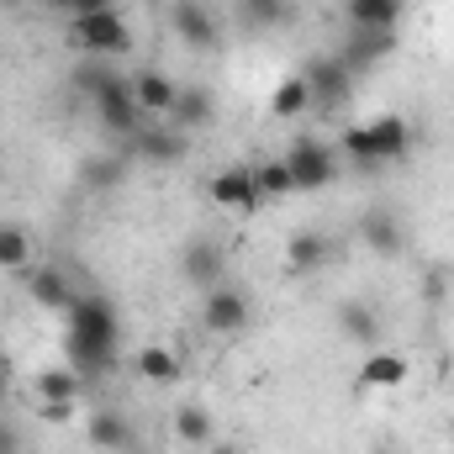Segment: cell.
<instances>
[{"label": "cell", "instance_id": "cell-18", "mask_svg": "<svg viewBox=\"0 0 454 454\" xmlns=\"http://www.w3.org/2000/svg\"><path fill=\"white\" fill-rule=\"evenodd\" d=\"M132 370L148 380V386H175L180 375H185V359L169 348V343H148V348H137V359H132Z\"/></svg>", "mask_w": 454, "mask_h": 454}, {"label": "cell", "instance_id": "cell-15", "mask_svg": "<svg viewBox=\"0 0 454 454\" xmlns=\"http://www.w3.org/2000/svg\"><path fill=\"white\" fill-rule=\"evenodd\" d=\"M364 127H370L375 164H396V159H407V153H412V127H407V116L386 112V116H375V121H364Z\"/></svg>", "mask_w": 454, "mask_h": 454}, {"label": "cell", "instance_id": "cell-14", "mask_svg": "<svg viewBox=\"0 0 454 454\" xmlns=\"http://www.w3.org/2000/svg\"><path fill=\"white\" fill-rule=\"evenodd\" d=\"M27 296L43 307V312H69L74 307V286L59 264H32L27 270Z\"/></svg>", "mask_w": 454, "mask_h": 454}, {"label": "cell", "instance_id": "cell-26", "mask_svg": "<svg viewBox=\"0 0 454 454\" xmlns=\"http://www.w3.org/2000/svg\"><path fill=\"white\" fill-rule=\"evenodd\" d=\"M0 270H11V275L32 270V238H27V227L0 223Z\"/></svg>", "mask_w": 454, "mask_h": 454}, {"label": "cell", "instance_id": "cell-23", "mask_svg": "<svg viewBox=\"0 0 454 454\" xmlns=\"http://www.w3.org/2000/svg\"><path fill=\"white\" fill-rule=\"evenodd\" d=\"M175 439H180V444H191V450H207V444L217 439L212 412H207V407H196V402H185V407L175 412Z\"/></svg>", "mask_w": 454, "mask_h": 454}, {"label": "cell", "instance_id": "cell-22", "mask_svg": "<svg viewBox=\"0 0 454 454\" xmlns=\"http://www.w3.org/2000/svg\"><path fill=\"white\" fill-rule=\"evenodd\" d=\"M386 53H396V32H354L343 64H348V69H370V64H380Z\"/></svg>", "mask_w": 454, "mask_h": 454}, {"label": "cell", "instance_id": "cell-34", "mask_svg": "<svg viewBox=\"0 0 454 454\" xmlns=\"http://www.w3.org/2000/svg\"><path fill=\"white\" fill-rule=\"evenodd\" d=\"M11 396V370H5V359H0V402Z\"/></svg>", "mask_w": 454, "mask_h": 454}, {"label": "cell", "instance_id": "cell-21", "mask_svg": "<svg viewBox=\"0 0 454 454\" xmlns=\"http://www.w3.org/2000/svg\"><path fill=\"white\" fill-rule=\"evenodd\" d=\"M169 116H175V127H180V132H196V127H207V121L217 116V101H212V90H207V85H185V90L175 96Z\"/></svg>", "mask_w": 454, "mask_h": 454}, {"label": "cell", "instance_id": "cell-25", "mask_svg": "<svg viewBox=\"0 0 454 454\" xmlns=\"http://www.w3.org/2000/svg\"><path fill=\"white\" fill-rule=\"evenodd\" d=\"M90 444H96L101 454H121L127 444H132V423H127L121 412H112V407L96 412V418H90Z\"/></svg>", "mask_w": 454, "mask_h": 454}, {"label": "cell", "instance_id": "cell-32", "mask_svg": "<svg viewBox=\"0 0 454 454\" xmlns=\"http://www.w3.org/2000/svg\"><path fill=\"white\" fill-rule=\"evenodd\" d=\"M0 454H16V428L11 423H0Z\"/></svg>", "mask_w": 454, "mask_h": 454}, {"label": "cell", "instance_id": "cell-6", "mask_svg": "<svg viewBox=\"0 0 454 454\" xmlns=\"http://www.w3.org/2000/svg\"><path fill=\"white\" fill-rule=\"evenodd\" d=\"M301 80H307V90H312V106H343L348 101V90H354V69L343 64V59H312L307 69H301Z\"/></svg>", "mask_w": 454, "mask_h": 454}, {"label": "cell", "instance_id": "cell-10", "mask_svg": "<svg viewBox=\"0 0 454 454\" xmlns=\"http://www.w3.org/2000/svg\"><path fill=\"white\" fill-rule=\"evenodd\" d=\"M180 270H185V280L191 286H223V270H227V248L217 238H191L185 243V254H180Z\"/></svg>", "mask_w": 454, "mask_h": 454}, {"label": "cell", "instance_id": "cell-4", "mask_svg": "<svg viewBox=\"0 0 454 454\" xmlns=\"http://www.w3.org/2000/svg\"><path fill=\"white\" fill-rule=\"evenodd\" d=\"M286 164H291L296 191H328V185L339 180V159H333V148L317 143V137H296V148L286 153Z\"/></svg>", "mask_w": 454, "mask_h": 454}, {"label": "cell", "instance_id": "cell-12", "mask_svg": "<svg viewBox=\"0 0 454 454\" xmlns=\"http://www.w3.org/2000/svg\"><path fill=\"white\" fill-rule=\"evenodd\" d=\"M359 243H364L370 254H380V259H396V254L407 248L402 217H396L391 207H375V212H364V217H359Z\"/></svg>", "mask_w": 454, "mask_h": 454}, {"label": "cell", "instance_id": "cell-1", "mask_svg": "<svg viewBox=\"0 0 454 454\" xmlns=\"http://www.w3.org/2000/svg\"><path fill=\"white\" fill-rule=\"evenodd\" d=\"M64 323H69V364L80 370V375H101V370H112L116 359V312L106 296H74V307L64 312Z\"/></svg>", "mask_w": 454, "mask_h": 454}, {"label": "cell", "instance_id": "cell-17", "mask_svg": "<svg viewBox=\"0 0 454 454\" xmlns=\"http://www.w3.org/2000/svg\"><path fill=\"white\" fill-rule=\"evenodd\" d=\"M328 259H333V243H328V232H317V227H307V232H296V238L286 243V264H291L296 275L328 270Z\"/></svg>", "mask_w": 454, "mask_h": 454}, {"label": "cell", "instance_id": "cell-11", "mask_svg": "<svg viewBox=\"0 0 454 454\" xmlns=\"http://www.w3.org/2000/svg\"><path fill=\"white\" fill-rule=\"evenodd\" d=\"M132 153L148 159V164H180L191 153V132H180V127H137Z\"/></svg>", "mask_w": 454, "mask_h": 454}, {"label": "cell", "instance_id": "cell-16", "mask_svg": "<svg viewBox=\"0 0 454 454\" xmlns=\"http://www.w3.org/2000/svg\"><path fill=\"white\" fill-rule=\"evenodd\" d=\"M175 96H180V85H175L169 74H159V69H143V74H132V101L143 106V116H169Z\"/></svg>", "mask_w": 454, "mask_h": 454}, {"label": "cell", "instance_id": "cell-5", "mask_svg": "<svg viewBox=\"0 0 454 454\" xmlns=\"http://www.w3.org/2000/svg\"><path fill=\"white\" fill-rule=\"evenodd\" d=\"M201 328L207 333H217V339H232V333H243L248 328V296L238 291V286H212L207 291V301H201Z\"/></svg>", "mask_w": 454, "mask_h": 454}, {"label": "cell", "instance_id": "cell-2", "mask_svg": "<svg viewBox=\"0 0 454 454\" xmlns=\"http://www.w3.org/2000/svg\"><path fill=\"white\" fill-rule=\"evenodd\" d=\"M69 43H74L85 59H116V53L132 48V32H127V21L116 16V5H106V11L74 16V21H69Z\"/></svg>", "mask_w": 454, "mask_h": 454}, {"label": "cell", "instance_id": "cell-33", "mask_svg": "<svg viewBox=\"0 0 454 454\" xmlns=\"http://www.w3.org/2000/svg\"><path fill=\"white\" fill-rule=\"evenodd\" d=\"M207 454H243V450H238V444H227V439H212V444H207Z\"/></svg>", "mask_w": 454, "mask_h": 454}, {"label": "cell", "instance_id": "cell-9", "mask_svg": "<svg viewBox=\"0 0 454 454\" xmlns=\"http://www.w3.org/2000/svg\"><path fill=\"white\" fill-rule=\"evenodd\" d=\"M212 201L223 207V212H254L264 196H259V185H254V169H243V164H227L212 175Z\"/></svg>", "mask_w": 454, "mask_h": 454}, {"label": "cell", "instance_id": "cell-24", "mask_svg": "<svg viewBox=\"0 0 454 454\" xmlns=\"http://www.w3.org/2000/svg\"><path fill=\"white\" fill-rule=\"evenodd\" d=\"M307 112H312V90H307L301 74H291V80H280V85L270 90V116L296 121V116H307Z\"/></svg>", "mask_w": 454, "mask_h": 454}, {"label": "cell", "instance_id": "cell-13", "mask_svg": "<svg viewBox=\"0 0 454 454\" xmlns=\"http://www.w3.org/2000/svg\"><path fill=\"white\" fill-rule=\"evenodd\" d=\"M169 21H175V37H180L185 48H196V53L217 48V16H212L201 0H180V5L169 11Z\"/></svg>", "mask_w": 454, "mask_h": 454}, {"label": "cell", "instance_id": "cell-19", "mask_svg": "<svg viewBox=\"0 0 454 454\" xmlns=\"http://www.w3.org/2000/svg\"><path fill=\"white\" fill-rule=\"evenodd\" d=\"M339 333L359 348H380V317L370 301H343L339 307Z\"/></svg>", "mask_w": 454, "mask_h": 454}, {"label": "cell", "instance_id": "cell-29", "mask_svg": "<svg viewBox=\"0 0 454 454\" xmlns=\"http://www.w3.org/2000/svg\"><path fill=\"white\" fill-rule=\"evenodd\" d=\"M450 264H428V270H423V301H444V296H450Z\"/></svg>", "mask_w": 454, "mask_h": 454}, {"label": "cell", "instance_id": "cell-3", "mask_svg": "<svg viewBox=\"0 0 454 454\" xmlns=\"http://www.w3.org/2000/svg\"><path fill=\"white\" fill-rule=\"evenodd\" d=\"M90 106H96V121L112 132V137H132L137 127H143V106L132 101V80H121V74H106L90 96H85Z\"/></svg>", "mask_w": 454, "mask_h": 454}, {"label": "cell", "instance_id": "cell-28", "mask_svg": "<svg viewBox=\"0 0 454 454\" xmlns=\"http://www.w3.org/2000/svg\"><path fill=\"white\" fill-rule=\"evenodd\" d=\"M343 153H348L359 169H380V164H375V148H370V127H364V121L343 127Z\"/></svg>", "mask_w": 454, "mask_h": 454}, {"label": "cell", "instance_id": "cell-20", "mask_svg": "<svg viewBox=\"0 0 454 454\" xmlns=\"http://www.w3.org/2000/svg\"><path fill=\"white\" fill-rule=\"evenodd\" d=\"M354 32H396L402 21V0H343Z\"/></svg>", "mask_w": 454, "mask_h": 454}, {"label": "cell", "instance_id": "cell-27", "mask_svg": "<svg viewBox=\"0 0 454 454\" xmlns=\"http://www.w3.org/2000/svg\"><path fill=\"white\" fill-rule=\"evenodd\" d=\"M254 185H259V196H270V201L296 196V180H291V164H286V159H264V164L254 169Z\"/></svg>", "mask_w": 454, "mask_h": 454}, {"label": "cell", "instance_id": "cell-31", "mask_svg": "<svg viewBox=\"0 0 454 454\" xmlns=\"http://www.w3.org/2000/svg\"><path fill=\"white\" fill-rule=\"evenodd\" d=\"M248 16L254 21H280V0H248Z\"/></svg>", "mask_w": 454, "mask_h": 454}, {"label": "cell", "instance_id": "cell-7", "mask_svg": "<svg viewBox=\"0 0 454 454\" xmlns=\"http://www.w3.org/2000/svg\"><path fill=\"white\" fill-rule=\"evenodd\" d=\"M80 391H85V375H80L74 364H53V370H43V375L32 380V396L43 402L48 418H64V412L80 402Z\"/></svg>", "mask_w": 454, "mask_h": 454}, {"label": "cell", "instance_id": "cell-30", "mask_svg": "<svg viewBox=\"0 0 454 454\" xmlns=\"http://www.w3.org/2000/svg\"><path fill=\"white\" fill-rule=\"evenodd\" d=\"M37 5H48V11H59V16H90V11H106L112 0H37Z\"/></svg>", "mask_w": 454, "mask_h": 454}, {"label": "cell", "instance_id": "cell-8", "mask_svg": "<svg viewBox=\"0 0 454 454\" xmlns=\"http://www.w3.org/2000/svg\"><path fill=\"white\" fill-rule=\"evenodd\" d=\"M407 375H412V359L402 348H370L354 386L359 391H396V386H407Z\"/></svg>", "mask_w": 454, "mask_h": 454}]
</instances>
